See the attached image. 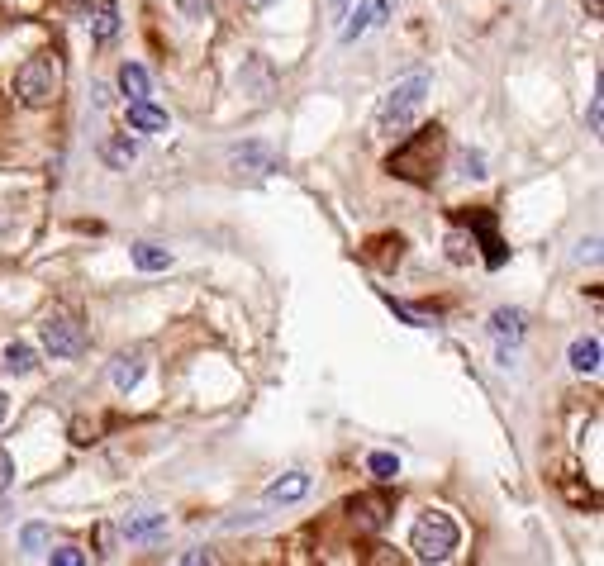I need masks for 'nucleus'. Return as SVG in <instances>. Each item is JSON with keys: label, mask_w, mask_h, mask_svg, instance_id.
<instances>
[{"label": "nucleus", "mask_w": 604, "mask_h": 566, "mask_svg": "<svg viewBox=\"0 0 604 566\" xmlns=\"http://www.w3.org/2000/svg\"><path fill=\"white\" fill-rule=\"evenodd\" d=\"M433 81L419 72V77L400 81V86H390L386 96H381V105H376V115H371V129L381 138H400L410 134V124L419 119V110H424V100H429Z\"/></svg>", "instance_id": "f257e3e1"}, {"label": "nucleus", "mask_w": 604, "mask_h": 566, "mask_svg": "<svg viewBox=\"0 0 604 566\" xmlns=\"http://www.w3.org/2000/svg\"><path fill=\"white\" fill-rule=\"evenodd\" d=\"M405 138V134H400ZM438 157H443V129L438 124H424L414 138H405L395 153H390L386 172L405 176V181H433V172H438Z\"/></svg>", "instance_id": "f03ea898"}, {"label": "nucleus", "mask_w": 604, "mask_h": 566, "mask_svg": "<svg viewBox=\"0 0 604 566\" xmlns=\"http://www.w3.org/2000/svg\"><path fill=\"white\" fill-rule=\"evenodd\" d=\"M457 543H462V528L443 509H424L410 528V552L419 562H448L452 552H457Z\"/></svg>", "instance_id": "7ed1b4c3"}, {"label": "nucleus", "mask_w": 604, "mask_h": 566, "mask_svg": "<svg viewBox=\"0 0 604 566\" xmlns=\"http://www.w3.org/2000/svg\"><path fill=\"white\" fill-rule=\"evenodd\" d=\"M58 91H62V62L53 58V53H34V58L15 72V96H20V105H29V110L53 105Z\"/></svg>", "instance_id": "20e7f679"}, {"label": "nucleus", "mask_w": 604, "mask_h": 566, "mask_svg": "<svg viewBox=\"0 0 604 566\" xmlns=\"http://www.w3.org/2000/svg\"><path fill=\"white\" fill-rule=\"evenodd\" d=\"M43 348L53 352V357H81L86 352V329H81V319L72 310H53L43 319Z\"/></svg>", "instance_id": "39448f33"}, {"label": "nucleus", "mask_w": 604, "mask_h": 566, "mask_svg": "<svg viewBox=\"0 0 604 566\" xmlns=\"http://www.w3.org/2000/svg\"><path fill=\"white\" fill-rule=\"evenodd\" d=\"M390 15H395V0H362L352 15H343V29H338V43H357L367 29H376V24H386Z\"/></svg>", "instance_id": "423d86ee"}, {"label": "nucleus", "mask_w": 604, "mask_h": 566, "mask_svg": "<svg viewBox=\"0 0 604 566\" xmlns=\"http://www.w3.org/2000/svg\"><path fill=\"white\" fill-rule=\"evenodd\" d=\"M305 495H310V476H305V471H291V476H281V481L267 486V500H272V505H295V500H305Z\"/></svg>", "instance_id": "0eeeda50"}, {"label": "nucleus", "mask_w": 604, "mask_h": 566, "mask_svg": "<svg viewBox=\"0 0 604 566\" xmlns=\"http://www.w3.org/2000/svg\"><path fill=\"white\" fill-rule=\"evenodd\" d=\"M129 129H138V134H162L167 129V110H157L148 100H129Z\"/></svg>", "instance_id": "6e6552de"}, {"label": "nucleus", "mask_w": 604, "mask_h": 566, "mask_svg": "<svg viewBox=\"0 0 604 566\" xmlns=\"http://www.w3.org/2000/svg\"><path fill=\"white\" fill-rule=\"evenodd\" d=\"M0 367L15 371V376H29V371H39V352L15 338V343H5V348H0Z\"/></svg>", "instance_id": "1a4fd4ad"}, {"label": "nucleus", "mask_w": 604, "mask_h": 566, "mask_svg": "<svg viewBox=\"0 0 604 566\" xmlns=\"http://www.w3.org/2000/svg\"><path fill=\"white\" fill-rule=\"evenodd\" d=\"M91 34L100 43H110L119 34V5L115 0H91Z\"/></svg>", "instance_id": "9d476101"}, {"label": "nucleus", "mask_w": 604, "mask_h": 566, "mask_svg": "<svg viewBox=\"0 0 604 566\" xmlns=\"http://www.w3.org/2000/svg\"><path fill=\"white\" fill-rule=\"evenodd\" d=\"M566 357H571V371H581V376H595V371H600V338H595V333H590V338H576Z\"/></svg>", "instance_id": "9b49d317"}, {"label": "nucleus", "mask_w": 604, "mask_h": 566, "mask_svg": "<svg viewBox=\"0 0 604 566\" xmlns=\"http://www.w3.org/2000/svg\"><path fill=\"white\" fill-rule=\"evenodd\" d=\"M352 519H357V528H381L390 519V500H371V495L352 500Z\"/></svg>", "instance_id": "f8f14e48"}, {"label": "nucleus", "mask_w": 604, "mask_h": 566, "mask_svg": "<svg viewBox=\"0 0 604 566\" xmlns=\"http://www.w3.org/2000/svg\"><path fill=\"white\" fill-rule=\"evenodd\" d=\"M490 333H495L500 343H519V338H524V314L519 310H495L490 314Z\"/></svg>", "instance_id": "ddd939ff"}, {"label": "nucleus", "mask_w": 604, "mask_h": 566, "mask_svg": "<svg viewBox=\"0 0 604 566\" xmlns=\"http://www.w3.org/2000/svg\"><path fill=\"white\" fill-rule=\"evenodd\" d=\"M162 533H167V514H148V519H129L124 524V538L129 543H153Z\"/></svg>", "instance_id": "4468645a"}, {"label": "nucleus", "mask_w": 604, "mask_h": 566, "mask_svg": "<svg viewBox=\"0 0 604 566\" xmlns=\"http://www.w3.org/2000/svg\"><path fill=\"white\" fill-rule=\"evenodd\" d=\"M134 267H138V272H167V267H172V253H167V248H157V243H138V248H134Z\"/></svg>", "instance_id": "2eb2a0df"}, {"label": "nucleus", "mask_w": 604, "mask_h": 566, "mask_svg": "<svg viewBox=\"0 0 604 566\" xmlns=\"http://www.w3.org/2000/svg\"><path fill=\"white\" fill-rule=\"evenodd\" d=\"M138 381H143V352L119 357V362H115V391H134Z\"/></svg>", "instance_id": "dca6fc26"}, {"label": "nucleus", "mask_w": 604, "mask_h": 566, "mask_svg": "<svg viewBox=\"0 0 604 566\" xmlns=\"http://www.w3.org/2000/svg\"><path fill=\"white\" fill-rule=\"evenodd\" d=\"M100 157H105L110 167H129V162L138 157V143H134L129 134H115L110 143H105V148H100Z\"/></svg>", "instance_id": "f3484780"}, {"label": "nucleus", "mask_w": 604, "mask_h": 566, "mask_svg": "<svg viewBox=\"0 0 604 566\" xmlns=\"http://www.w3.org/2000/svg\"><path fill=\"white\" fill-rule=\"evenodd\" d=\"M119 86H124L129 100H148V72H143L138 62H124V67H119Z\"/></svg>", "instance_id": "a211bd4d"}, {"label": "nucleus", "mask_w": 604, "mask_h": 566, "mask_svg": "<svg viewBox=\"0 0 604 566\" xmlns=\"http://www.w3.org/2000/svg\"><path fill=\"white\" fill-rule=\"evenodd\" d=\"M367 471L376 476V481H395V476H400V457H395V452H371Z\"/></svg>", "instance_id": "6ab92c4d"}, {"label": "nucleus", "mask_w": 604, "mask_h": 566, "mask_svg": "<svg viewBox=\"0 0 604 566\" xmlns=\"http://www.w3.org/2000/svg\"><path fill=\"white\" fill-rule=\"evenodd\" d=\"M457 167H462V176H471V181H481V176H486V157H481V153H471V148H462V153H457Z\"/></svg>", "instance_id": "aec40b11"}, {"label": "nucleus", "mask_w": 604, "mask_h": 566, "mask_svg": "<svg viewBox=\"0 0 604 566\" xmlns=\"http://www.w3.org/2000/svg\"><path fill=\"white\" fill-rule=\"evenodd\" d=\"M48 562L53 566H86V552H77V547H58V552H48Z\"/></svg>", "instance_id": "412c9836"}, {"label": "nucleus", "mask_w": 604, "mask_h": 566, "mask_svg": "<svg viewBox=\"0 0 604 566\" xmlns=\"http://www.w3.org/2000/svg\"><path fill=\"white\" fill-rule=\"evenodd\" d=\"M20 543L29 547V552H39V547L48 543V528H43V524H29V528H24V533H20Z\"/></svg>", "instance_id": "4be33fe9"}, {"label": "nucleus", "mask_w": 604, "mask_h": 566, "mask_svg": "<svg viewBox=\"0 0 604 566\" xmlns=\"http://www.w3.org/2000/svg\"><path fill=\"white\" fill-rule=\"evenodd\" d=\"M181 566H215V552L210 547H191V552H181Z\"/></svg>", "instance_id": "5701e85b"}, {"label": "nucleus", "mask_w": 604, "mask_h": 566, "mask_svg": "<svg viewBox=\"0 0 604 566\" xmlns=\"http://www.w3.org/2000/svg\"><path fill=\"white\" fill-rule=\"evenodd\" d=\"M448 257H452V262H471V253H467V234H448Z\"/></svg>", "instance_id": "b1692460"}, {"label": "nucleus", "mask_w": 604, "mask_h": 566, "mask_svg": "<svg viewBox=\"0 0 604 566\" xmlns=\"http://www.w3.org/2000/svg\"><path fill=\"white\" fill-rule=\"evenodd\" d=\"M10 486H15V457L0 448V490H10Z\"/></svg>", "instance_id": "393cba45"}, {"label": "nucleus", "mask_w": 604, "mask_h": 566, "mask_svg": "<svg viewBox=\"0 0 604 566\" xmlns=\"http://www.w3.org/2000/svg\"><path fill=\"white\" fill-rule=\"evenodd\" d=\"M181 10H186V20H205L210 15V0H181Z\"/></svg>", "instance_id": "a878e982"}, {"label": "nucleus", "mask_w": 604, "mask_h": 566, "mask_svg": "<svg viewBox=\"0 0 604 566\" xmlns=\"http://www.w3.org/2000/svg\"><path fill=\"white\" fill-rule=\"evenodd\" d=\"M600 124H604V100L595 96V100H590V129L600 134Z\"/></svg>", "instance_id": "bb28decb"}, {"label": "nucleus", "mask_w": 604, "mask_h": 566, "mask_svg": "<svg viewBox=\"0 0 604 566\" xmlns=\"http://www.w3.org/2000/svg\"><path fill=\"white\" fill-rule=\"evenodd\" d=\"M348 15V0H329V20H343Z\"/></svg>", "instance_id": "cd10ccee"}, {"label": "nucleus", "mask_w": 604, "mask_h": 566, "mask_svg": "<svg viewBox=\"0 0 604 566\" xmlns=\"http://www.w3.org/2000/svg\"><path fill=\"white\" fill-rule=\"evenodd\" d=\"M585 10H590V20H600V15H604V0H585Z\"/></svg>", "instance_id": "c85d7f7f"}, {"label": "nucleus", "mask_w": 604, "mask_h": 566, "mask_svg": "<svg viewBox=\"0 0 604 566\" xmlns=\"http://www.w3.org/2000/svg\"><path fill=\"white\" fill-rule=\"evenodd\" d=\"M5 410H10V400H5V391H0V424H5Z\"/></svg>", "instance_id": "c756f323"}, {"label": "nucleus", "mask_w": 604, "mask_h": 566, "mask_svg": "<svg viewBox=\"0 0 604 566\" xmlns=\"http://www.w3.org/2000/svg\"><path fill=\"white\" fill-rule=\"evenodd\" d=\"M248 5H253V10H267V5H272V0H248Z\"/></svg>", "instance_id": "7c9ffc66"}]
</instances>
